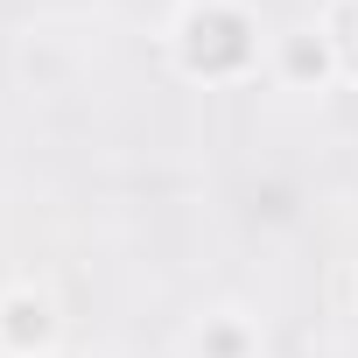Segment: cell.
Returning a JSON list of instances; mask_svg holds the SVG:
<instances>
[{"mask_svg":"<svg viewBox=\"0 0 358 358\" xmlns=\"http://www.w3.org/2000/svg\"><path fill=\"white\" fill-rule=\"evenodd\" d=\"M274 71H281V85L316 92V85H330V78H337V57H330L323 29H288V36L274 43Z\"/></svg>","mask_w":358,"mask_h":358,"instance_id":"3","label":"cell"},{"mask_svg":"<svg viewBox=\"0 0 358 358\" xmlns=\"http://www.w3.org/2000/svg\"><path fill=\"white\" fill-rule=\"evenodd\" d=\"M64 337V309L50 288L36 281H15L8 295H0V351L8 358H50Z\"/></svg>","mask_w":358,"mask_h":358,"instance_id":"2","label":"cell"},{"mask_svg":"<svg viewBox=\"0 0 358 358\" xmlns=\"http://www.w3.org/2000/svg\"><path fill=\"white\" fill-rule=\"evenodd\" d=\"M316 29H323V43H330V57H337V78L358 85V0H330Z\"/></svg>","mask_w":358,"mask_h":358,"instance_id":"4","label":"cell"},{"mask_svg":"<svg viewBox=\"0 0 358 358\" xmlns=\"http://www.w3.org/2000/svg\"><path fill=\"white\" fill-rule=\"evenodd\" d=\"M169 57L197 85H239L260 64V22L239 0H190L169 29Z\"/></svg>","mask_w":358,"mask_h":358,"instance_id":"1","label":"cell"},{"mask_svg":"<svg viewBox=\"0 0 358 358\" xmlns=\"http://www.w3.org/2000/svg\"><path fill=\"white\" fill-rule=\"evenodd\" d=\"M253 351H260V337L246 316H211L197 330V358H253Z\"/></svg>","mask_w":358,"mask_h":358,"instance_id":"5","label":"cell"}]
</instances>
